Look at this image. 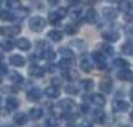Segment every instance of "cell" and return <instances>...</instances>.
<instances>
[{"instance_id":"cell-1","label":"cell","mask_w":133,"mask_h":127,"mask_svg":"<svg viewBox=\"0 0 133 127\" xmlns=\"http://www.w3.org/2000/svg\"><path fill=\"white\" fill-rule=\"evenodd\" d=\"M47 21L42 16H33L29 20V27L33 32H41L43 31V28L46 27Z\"/></svg>"},{"instance_id":"cell-2","label":"cell","mask_w":133,"mask_h":127,"mask_svg":"<svg viewBox=\"0 0 133 127\" xmlns=\"http://www.w3.org/2000/svg\"><path fill=\"white\" fill-rule=\"evenodd\" d=\"M91 57H92V61L96 64V67L99 69H105L106 66H107V61H106V56H104L101 52L99 51H94L91 53Z\"/></svg>"},{"instance_id":"cell-3","label":"cell","mask_w":133,"mask_h":127,"mask_svg":"<svg viewBox=\"0 0 133 127\" xmlns=\"http://www.w3.org/2000/svg\"><path fill=\"white\" fill-rule=\"evenodd\" d=\"M75 106H76L75 101L73 99H68V98L66 99H62L61 101H58V104H57V107L63 110L64 112H70Z\"/></svg>"},{"instance_id":"cell-4","label":"cell","mask_w":133,"mask_h":127,"mask_svg":"<svg viewBox=\"0 0 133 127\" xmlns=\"http://www.w3.org/2000/svg\"><path fill=\"white\" fill-rule=\"evenodd\" d=\"M22 28L15 25V26H3L1 27V35L4 37H12V36H17L21 32Z\"/></svg>"},{"instance_id":"cell-5","label":"cell","mask_w":133,"mask_h":127,"mask_svg":"<svg viewBox=\"0 0 133 127\" xmlns=\"http://www.w3.org/2000/svg\"><path fill=\"white\" fill-rule=\"evenodd\" d=\"M112 109H114L115 112H126L129 109V104L124 100H114L112 103Z\"/></svg>"},{"instance_id":"cell-6","label":"cell","mask_w":133,"mask_h":127,"mask_svg":"<svg viewBox=\"0 0 133 127\" xmlns=\"http://www.w3.org/2000/svg\"><path fill=\"white\" fill-rule=\"evenodd\" d=\"M97 49H99V52H101L104 56H107V57H111V56H114V53H115V48L110 45V43L107 42H101L99 43L97 46Z\"/></svg>"},{"instance_id":"cell-7","label":"cell","mask_w":133,"mask_h":127,"mask_svg":"<svg viewBox=\"0 0 133 127\" xmlns=\"http://www.w3.org/2000/svg\"><path fill=\"white\" fill-rule=\"evenodd\" d=\"M44 73H46L44 68L37 66V64H32L29 67V74L33 78H43Z\"/></svg>"},{"instance_id":"cell-8","label":"cell","mask_w":133,"mask_h":127,"mask_svg":"<svg viewBox=\"0 0 133 127\" xmlns=\"http://www.w3.org/2000/svg\"><path fill=\"white\" fill-rule=\"evenodd\" d=\"M112 79L109 78V77H104L102 79L100 80L99 83V88L101 91H104V93H110L111 90H112Z\"/></svg>"},{"instance_id":"cell-9","label":"cell","mask_w":133,"mask_h":127,"mask_svg":"<svg viewBox=\"0 0 133 127\" xmlns=\"http://www.w3.org/2000/svg\"><path fill=\"white\" fill-rule=\"evenodd\" d=\"M101 37L104 38L105 41H107V42H117L119 40V35L116 31L107 30V31H104V32L101 33Z\"/></svg>"},{"instance_id":"cell-10","label":"cell","mask_w":133,"mask_h":127,"mask_svg":"<svg viewBox=\"0 0 133 127\" xmlns=\"http://www.w3.org/2000/svg\"><path fill=\"white\" fill-rule=\"evenodd\" d=\"M102 15H104L105 19L115 20L117 19V16H118V10L115 9V8H111V6H106V8L102 9Z\"/></svg>"},{"instance_id":"cell-11","label":"cell","mask_w":133,"mask_h":127,"mask_svg":"<svg viewBox=\"0 0 133 127\" xmlns=\"http://www.w3.org/2000/svg\"><path fill=\"white\" fill-rule=\"evenodd\" d=\"M92 120L97 123H104L106 120V113L101 107H97L92 111Z\"/></svg>"},{"instance_id":"cell-12","label":"cell","mask_w":133,"mask_h":127,"mask_svg":"<svg viewBox=\"0 0 133 127\" xmlns=\"http://www.w3.org/2000/svg\"><path fill=\"white\" fill-rule=\"evenodd\" d=\"M5 105L9 111H14L16 109H19V105H20V101L17 100V98L15 96H8L5 99Z\"/></svg>"},{"instance_id":"cell-13","label":"cell","mask_w":133,"mask_h":127,"mask_svg":"<svg viewBox=\"0 0 133 127\" xmlns=\"http://www.w3.org/2000/svg\"><path fill=\"white\" fill-rule=\"evenodd\" d=\"M117 78L122 81H132L133 80V73L129 71L128 68L127 69H121V71L117 72Z\"/></svg>"},{"instance_id":"cell-14","label":"cell","mask_w":133,"mask_h":127,"mask_svg":"<svg viewBox=\"0 0 133 127\" xmlns=\"http://www.w3.org/2000/svg\"><path fill=\"white\" fill-rule=\"evenodd\" d=\"M26 98H27L29 101H32V103L38 101V100L41 99V91H39L38 88H32V89H30L29 91H27Z\"/></svg>"},{"instance_id":"cell-15","label":"cell","mask_w":133,"mask_h":127,"mask_svg":"<svg viewBox=\"0 0 133 127\" xmlns=\"http://www.w3.org/2000/svg\"><path fill=\"white\" fill-rule=\"evenodd\" d=\"M27 121H29V116L25 112H17L14 115V122L17 126H24L27 123Z\"/></svg>"},{"instance_id":"cell-16","label":"cell","mask_w":133,"mask_h":127,"mask_svg":"<svg viewBox=\"0 0 133 127\" xmlns=\"http://www.w3.org/2000/svg\"><path fill=\"white\" fill-rule=\"evenodd\" d=\"M10 63L14 67H24L26 64V59L20 54H12L10 57Z\"/></svg>"},{"instance_id":"cell-17","label":"cell","mask_w":133,"mask_h":127,"mask_svg":"<svg viewBox=\"0 0 133 127\" xmlns=\"http://www.w3.org/2000/svg\"><path fill=\"white\" fill-rule=\"evenodd\" d=\"M44 94L47 98H51V99H56L59 96V88L54 86V85H49L44 89Z\"/></svg>"},{"instance_id":"cell-18","label":"cell","mask_w":133,"mask_h":127,"mask_svg":"<svg viewBox=\"0 0 133 127\" xmlns=\"http://www.w3.org/2000/svg\"><path fill=\"white\" fill-rule=\"evenodd\" d=\"M16 46H17V48L21 49V51L27 52L30 48H31V42H30L27 38L21 37V38H19V40L16 41Z\"/></svg>"},{"instance_id":"cell-19","label":"cell","mask_w":133,"mask_h":127,"mask_svg":"<svg viewBox=\"0 0 133 127\" xmlns=\"http://www.w3.org/2000/svg\"><path fill=\"white\" fill-rule=\"evenodd\" d=\"M8 77H9V80H10V81H12L14 84H21V83L24 81V77L21 75L19 72H16V71L9 72Z\"/></svg>"},{"instance_id":"cell-20","label":"cell","mask_w":133,"mask_h":127,"mask_svg":"<svg viewBox=\"0 0 133 127\" xmlns=\"http://www.w3.org/2000/svg\"><path fill=\"white\" fill-rule=\"evenodd\" d=\"M47 37L51 38L53 42H59V41L63 40V32L59 31V30H51L47 33Z\"/></svg>"},{"instance_id":"cell-21","label":"cell","mask_w":133,"mask_h":127,"mask_svg":"<svg viewBox=\"0 0 133 127\" xmlns=\"http://www.w3.org/2000/svg\"><path fill=\"white\" fill-rule=\"evenodd\" d=\"M85 20L89 22V24H95L97 21V12L95 11V9H90L86 10V14H85Z\"/></svg>"},{"instance_id":"cell-22","label":"cell","mask_w":133,"mask_h":127,"mask_svg":"<svg viewBox=\"0 0 133 127\" xmlns=\"http://www.w3.org/2000/svg\"><path fill=\"white\" fill-rule=\"evenodd\" d=\"M58 53H59L63 58L71 59V61H73V59H74V57H75V53L71 51L70 48H68V47H61L59 49H58Z\"/></svg>"},{"instance_id":"cell-23","label":"cell","mask_w":133,"mask_h":127,"mask_svg":"<svg viewBox=\"0 0 133 127\" xmlns=\"http://www.w3.org/2000/svg\"><path fill=\"white\" fill-rule=\"evenodd\" d=\"M91 103L95 104L96 106H99V107H102L105 104H106V99H105L104 95L94 94V95H91Z\"/></svg>"},{"instance_id":"cell-24","label":"cell","mask_w":133,"mask_h":127,"mask_svg":"<svg viewBox=\"0 0 133 127\" xmlns=\"http://www.w3.org/2000/svg\"><path fill=\"white\" fill-rule=\"evenodd\" d=\"M71 64H73V61L71 59H66V58H62L61 61L58 62V68L59 69H62L63 72H65V71H70V68H71Z\"/></svg>"},{"instance_id":"cell-25","label":"cell","mask_w":133,"mask_h":127,"mask_svg":"<svg viewBox=\"0 0 133 127\" xmlns=\"http://www.w3.org/2000/svg\"><path fill=\"white\" fill-rule=\"evenodd\" d=\"M43 116V109L39 107V106H36V107H32L30 110V117L32 120H39V118Z\"/></svg>"},{"instance_id":"cell-26","label":"cell","mask_w":133,"mask_h":127,"mask_svg":"<svg viewBox=\"0 0 133 127\" xmlns=\"http://www.w3.org/2000/svg\"><path fill=\"white\" fill-rule=\"evenodd\" d=\"M80 86H81V89H84L85 91H90V90L94 89L95 83H94L92 79H83V80H80Z\"/></svg>"},{"instance_id":"cell-27","label":"cell","mask_w":133,"mask_h":127,"mask_svg":"<svg viewBox=\"0 0 133 127\" xmlns=\"http://www.w3.org/2000/svg\"><path fill=\"white\" fill-rule=\"evenodd\" d=\"M114 66L117 67V68H121V69H127L129 67V62L126 61L124 58L118 57V58H115L114 59Z\"/></svg>"},{"instance_id":"cell-28","label":"cell","mask_w":133,"mask_h":127,"mask_svg":"<svg viewBox=\"0 0 133 127\" xmlns=\"http://www.w3.org/2000/svg\"><path fill=\"white\" fill-rule=\"evenodd\" d=\"M70 46H71V47H76L79 51H84V49H86V47H88L85 41H83V40H80V38L71 40V41H70Z\"/></svg>"},{"instance_id":"cell-29","label":"cell","mask_w":133,"mask_h":127,"mask_svg":"<svg viewBox=\"0 0 133 127\" xmlns=\"http://www.w3.org/2000/svg\"><path fill=\"white\" fill-rule=\"evenodd\" d=\"M62 17H61V15L57 12V10L56 11H52V12H49L48 14V21L51 22L52 25H58L61 21H62Z\"/></svg>"},{"instance_id":"cell-30","label":"cell","mask_w":133,"mask_h":127,"mask_svg":"<svg viewBox=\"0 0 133 127\" xmlns=\"http://www.w3.org/2000/svg\"><path fill=\"white\" fill-rule=\"evenodd\" d=\"M79 67H80V69L84 73H89L91 72L92 69V64H91V62L88 59V58H84V59H81L80 63H79Z\"/></svg>"},{"instance_id":"cell-31","label":"cell","mask_w":133,"mask_h":127,"mask_svg":"<svg viewBox=\"0 0 133 127\" xmlns=\"http://www.w3.org/2000/svg\"><path fill=\"white\" fill-rule=\"evenodd\" d=\"M0 16H1L3 21H15L16 20V15L14 12H10L9 10H1Z\"/></svg>"},{"instance_id":"cell-32","label":"cell","mask_w":133,"mask_h":127,"mask_svg":"<svg viewBox=\"0 0 133 127\" xmlns=\"http://www.w3.org/2000/svg\"><path fill=\"white\" fill-rule=\"evenodd\" d=\"M41 57H42V59H44V61L52 62L56 59V52H53L52 49H44V51L42 52Z\"/></svg>"},{"instance_id":"cell-33","label":"cell","mask_w":133,"mask_h":127,"mask_svg":"<svg viewBox=\"0 0 133 127\" xmlns=\"http://www.w3.org/2000/svg\"><path fill=\"white\" fill-rule=\"evenodd\" d=\"M131 9H132V6H131V3H129L128 0H119V3H118L119 11H122V12H129Z\"/></svg>"},{"instance_id":"cell-34","label":"cell","mask_w":133,"mask_h":127,"mask_svg":"<svg viewBox=\"0 0 133 127\" xmlns=\"http://www.w3.org/2000/svg\"><path fill=\"white\" fill-rule=\"evenodd\" d=\"M62 77L64 78V79L69 80V81H73V80L76 79V77H79V74H78V72L75 71H65V72H62Z\"/></svg>"},{"instance_id":"cell-35","label":"cell","mask_w":133,"mask_h":127,"mask_svg":"<svg viewBox=\"0 0 133 127\" xmlns=\"http://www.w3.org/2000/svg\"><path fill=\"white\" fill-rule=\"evenodd\" d=\"M14 46L15 43L9 40V38H6V40H3L1 41V48H3V51H6V52H10L14 49Z\"/></svg>"},{"instance_id":"cell-36","label":"cell","mask_w":133,"mask_h":127,"mask_svg":"<svg viewBox=\"0 0 133 127\" xmlns=\"http://www.w3.org/2000/svg\"><path fill=\"white\" fill-rule=\"evenodd\" d=\"M121 51L124 54H133V43L132 42H126L121 46Z\"/></svg>"},{"instance_id":"cell-37","label":"cell","mask_w":133,"mask_h":127,"mask_svg":"<svg viewBox=\"0 0 133 127\" xmlns=\"http://www.w3.org/2000/svg\"><path fill=\"white\" fill-rule=\"evenodd\" d=\"M64 91H65L68 95H76L78 94V86H75V85H65L64 86Z\"/></svg>"},{"instance_id":"cell-38","label":"cell","mask_w":133,"mask_h":127,"mask_svg":"<svg viewBox=\"0 0 133 127\" xmlns=\"http://www.w3.org/2000/svg\"><path fill=\"white\" fill-rule=\"evenodd\" d=\"M64 32H65L66 35L73 36V35H75V33L78 32V28H76L75 26H73V25H65V26H64Z\"/></svg>"},{"instance_id":"cell-39","label":"cell","mask_w":133,"mask_h":127,"mask_svg":"<svg viewBox=\"0 0 133 127\" xmlns=\"http://www.w3.org/2000/svg\"><path fill=\"white\" fill-rule=\"evenodd\" d=\"M44 126H46V127H58V122H57V120H56V117L49 116V117L46 120Z\"/></svg>"},{"instance_id":"cell-40","label":"cell","mask_w":133,"mask_h":127,"mask_svg":"<svg viewBox=\"0 0 133 127\" xmlns=\"http://www.w3.org/2000/svg\"><path fill=\"white\" fill-rule=\"evenodd\" d=\"M80 15H81V8H76V6H74V8L70 10V16L74 20L79 19V17H80Z\"/></svg>"},{"instance_id":"cell-41","label":"cell","mask_w":133,"mask_h":127,"mask_svg":"<svg viewBox=\"0 0 133 127\" xmlns=\"http://www.w3.org/2000/svg\"><path fill=\"white\" fill-rule=\"evenodd\" d=\"M6 5L10 9H20V0H8Z\"/></svg>"},{"instance_id":"cell-42","label":"cell","mask_w":133,"mask_h":127,"mask_svg":"<svg viewBox=\"0 0 133 127\" xmlns=\"http://www.w3.org/2000/svg\"><path fill=\"white\" fill-rule=\"evenodd\" d=\"M57 67L56 64H52V63H48L47 66H46V68H44V71L48 72V73H54V72L57 71Z\"/></svg>"},{"instance_id":"cell-43","label":"cell","mask_w":133,"mask_h":127,"mask_svg":"<svg viewBox=\"0 0 133 127\" xmlns=\"http://www.w3.org/2000/svg\"><path fill=\"white\" fill-rule=\"evenodd\" d=\"M79 109H80V111L83 113H88L89 111H90L89 105H86V104H81V105H79Z\"/></svg>"},{"instance_id":"cell-44","label":"cell","mask_w":133,"mask_h":127,"mask_svg":"<svg viewBox=\"0 0 133 127\" xmlns=\"http://www.w3.org/2000/svg\"><path fill=\"white\" fill-rule=\"evenodd\" d=\"M74 113H70V112H65L62 115V118H64V120H73L74 118Z\"/></svg>"},{"instance_id":"cell-45","label":"cell","mask_w":133,"mask_h":127,"mask_svg":"<svg viewBox=\"0 0 133 127\" xmlns=\"http://www.w3.org/2000/svg\"><path fill=\"white\" fill-rule=\"evenodd\" d=\"M6 74H9V71H8V68H6L4 63H1V77L6 75Z\"/></svg>"},{"instance_id":"cell-46","label":"cell","mask_w":133,"mask_h":127,"mask_svg":"<svg viewBox=\"0 0 133 127\" xmlns=\"http://www.w3.org/2000/svg\"><path fill=\"white\" fill-rule=\"evenodd\" d=\"M52 85H54V86H58V88H59V85H61V80L58 79V78H53V79H52Z\"/></svg>"},{"instance_id":"cell-47","label":"cell","mask_w":133,"mask_h":127,"mask_svg":"<svg viewBox=\"0 0 133 127\" xmlns=\"http://www.w3.org/2000/svg\"><path fill=\"white\" fill-rule=\"evenodd\" d=\"M47 1H48V4H51V5H57L59 3V0H47Z\"/></svg>"},{"instance_id":"cell-48","label":"cell","mask_w":133,"mask_h":127,"mask_svg":"<svg viewBox=\"0 0 133 127\" xmlns=\"http://www.w3.org/2000/svg\"><path fill=\"white\" fill-rule=\"evenodd\" d=\"M79 127H92V126H91L90 123H81Z\"/></svg>"},{"instance_id":"cell-49","label":"cell","mask_w":133,"mask_h":127,"mask_svg":"<svg viewBox=\"0 0 133 127\" xmlns=\"http://www.w3.org/2000/svg\"><path fill=\"white\" fill-rule=\"evenodd\" d=\"M68 3H70V4H76V3H79V0H66Z\"/></svg>"},{"instance_id":"cell-50","label":"cell","mask_w":133,"mask_h":127,"mask_svg":"<svg viewBox=\"0 0 133 127\" xmlns=\"http://www.w3.org/2000/svg\"><path fill=\"white\" fill-rule=\"evenodd\" d=\"M129 96H131V100L133 101V88H132V90H131V93H129Z\"/></svg>"},{"instance_id":"cell-51","label":"cell","mask_w":133,"mask_h":127,"mask_svg":"<svg viewBox=\"0 0 133 127\" xmlns=\"http://www.w3.org/2000/svg\"><path fill=\"white\" fill-rule=\"evenodd\" d=\"M128 33H132V35H133V26L128 28Z\"/></svg>"},{"instance_id":"cell-52","label":"cell","mask_w":133,"mask_h":127,"mask_svg":"<svg viewBox=\"0 0 133 127\" xmlns=\"http://www.w3.org/2000/svg\"><path fill=\"white\" fill-rule=\"evenodd\" d=\"M129 12H131V16H132V17H133V8H132V9H131V11H129Z\"/></svg>"},{"instance_id":"cell-53","label":"cell","mask_w":133,"mask_h":127,"mask_svg":"<svg viewBox=\"0 0 133 127\" xmlns=\"http://www.w3.org/2000/svg\"><path fill=\"white\" fill-rule=\"evenodd\" d=\"M131 120H132V121H133V111H132V112H131Z\"/></svg>"},{"instance_id":"cell-54","label":"cell","mask_w":133,"mask_h":127,"mask_svg":"<svg viewBox=\"0 0 133 127\" xmlns=\"http://www.w3.org/2000/svg\"><path fill=\"white\" fill-rule=\"evenodd\" d=\"M110 1H114V3H115V1H118V3H119V0H110Z\"/></svg>"},{"instance_id":"cell-55","label":"cell","mask_w":133,"mask_h":127,"mask_svg":"<svg viewBox=\"0 0 133 127\" xmlns=\"http://www.w3.org/2000/svg\"><path fill=\"white\" fill-rule=\"evenodd\" d=\"M95 1H101V0H95Z\"/></svg>"},{"instance_id":"cell-56","label":"cell","mask_w":133,"mask_h":127,"mask_svg":"<svg viewBox=\"0 0 133 127\" xmlns=\"http://www.w3.org/2000/svg\"><path fill=\"white\" fill-rule=\"evenodd\" d=\"M8 127H10V126H8Z\"/></svg>"}]
</instances>
